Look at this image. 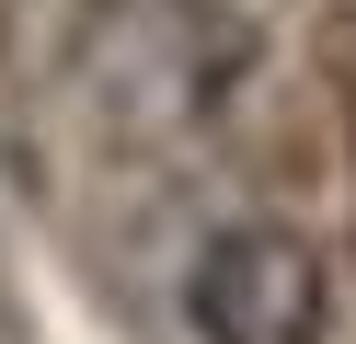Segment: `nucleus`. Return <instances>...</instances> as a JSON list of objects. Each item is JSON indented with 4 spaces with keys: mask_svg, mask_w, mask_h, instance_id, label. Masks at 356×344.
I'll list each match as a JSON object with an SVG mask.
<instances>
[{
    "mask_svg": "<svg viewBox=\"0 0 356 344\" xmlns=\"http://www.w3.org/2000/svg\"><path fill=\"white\" fill-rule=\"evenodd\" d=\"M184 321H195V344H322L333 333V275H322V252L299 229L241 218L218 241H195Z\"/></svg>",
    "mask_w": 356,
    "mask_h": 344,
    "instance_id": "obj_1",
    "label": "nucleus"
}]
</instances>
